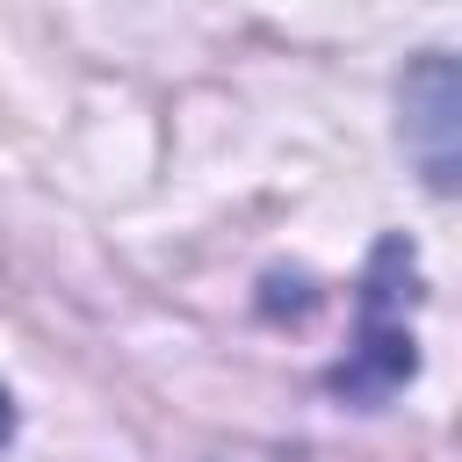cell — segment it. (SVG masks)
<instances>
[{
    "instance_id": "obj_1",
    "label": "cell",
    "mask_w": 462,
    "mask_h": 462,
    "mask_svg": "<svg viewBox=\"0 0 462 462\" xmlns=\"http://www.w3.org/2000/svg\"><path fill=\"white\" fill-rule=\"evenodd\" d=\"M411 303H419V260H411V245L404 238H375L368 274H361V310H354V354L325 375L332 397L375 411V404H390L419 375Z\"/></svg>"
},
{
    "instance_id": "obj_2",
    "label": "cell",
    "mask_w": 462,
    "mask_h": 462,
    "mask_svg": "<svg viewBox=\"0 0 462 462\" xmlns=\"http://www.w3.org/2000/svg\"><path fill=\"white\" fill-rule=\"evenodd\" d=\"M397 101H404V152L419 159L426 188L448 195L455 188V58L448 51H426L404 72Z\"/></svg>"
},
{
    "instance_id": "obj_3",
    "label": "cell",
    "mask_w": 462,
    "mask_h": 462,
    "mask_svg": "<svg viewBox=\"0 0 462 462\" xmlns=\"http://www.w3.org/2000/svg\"><path fill=\"white\" fill-rule=\"evenodd\" d=\"M7 433H14V397L0 390V448H7Z\"/></svg>"
}]
</instances>
